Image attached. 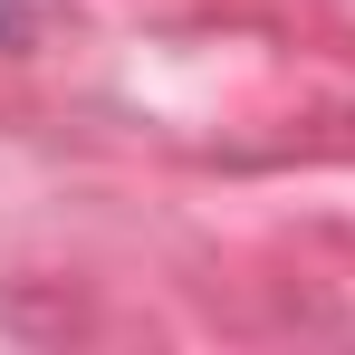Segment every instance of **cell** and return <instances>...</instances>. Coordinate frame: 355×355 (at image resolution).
<instances>
[{"label":"cell","mask_w":355,"mask_h":355,"mask_svg":"<svg viewBox=\"0 0 355 355\" xmlns=\"http://www.w3.org/2000/svg\"><path fill=\"white\" fill-rule=\"evenodd\" d=\"M0 29H19V19H10V10H0Z\"/></svg>","instance_id":"cell-1"}]
</instances>
